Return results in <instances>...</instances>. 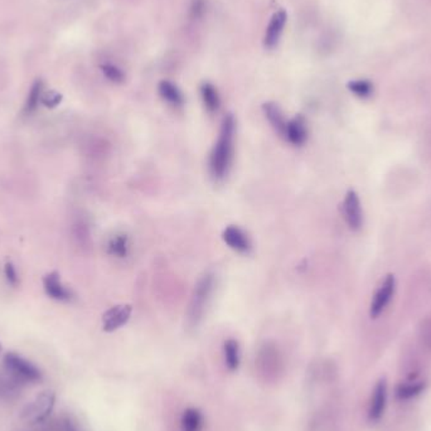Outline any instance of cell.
<instances>
[{"mask_svg": "<svg viewBox=\"0 0 431 431\" xmlns=\"http://www.w3.org/2000/svg\"><path fill=\"white\" fill-rule=\"evenodd\" d=\"M235 130L236 122L234 115H226L223 119L218 139L209 156V170L215 179H223L229 174L234 159Z\"/></svg>", "mask_w": 431, "mask_h": 431, "instance_id": "6da1fadb", "label": "cell"}, {"mask_svg": "<svg viewBox=\"0 0 431 431\" xmlns=\"http://www.w3.org/2000/svg\"><path fill=\"white\" fill-rule=\"evenodd\" d=\"M3 364L4 370L23 386L38 384L43 378L41 370L37 366L13 352H9L4 356Z\"/></svg>", "mask_w": 431, "mask_h": 431, "instance_id": "7a4b0ae2", "label": "cell"}, {"mask_svg": "<svg viewBox=\"0 0 431 431\" xmlns=\"http://www.w3.org/2000/svg\"><path fill=\"white\" fill-rule=\"evenodd\" d=\"M56 405V393L46 390L40 392L22 410V418L29 424H44L52 414Z\"/></svg>", "mask_w": 431, "mask_h": 431, "instance_id": "3957f363", "label": "cell"}, {"mask_svg": "<svg viewBox=\"0 0 431 431\" xmlns=\"http://www.w3.org/2000/svg\"><path fill=\"white\" fill-rule=\"evenodd\" d=\"M213 286H215V277L212 274H204L198 280V283L195 284L188 308V320L192 325H197L202 319L209 298L213 291Z\"/></svg>", "mask_w": 431, "mask_h": 431, "instance_id": "277c9868", "label": "cell"}, {"mask_svg": "<svg viewBox=\"0 0 431 431\" xmlns=\"http://www.w3.org/2000/svg\"><path fill=\"white\" fill-rule=\"evenodd\" d=\"M395 290H396V279L390 274L384 277V282L372 298L370 307L371 318H378L384 313L387 305L390 304L391 299L395 295Z\"/></svg>", "mask_w": 431, "mask_h": 431, "instance_id": "5b68a950", "label": "cell"}, {"mask_svg": "<svg viewBox=\"0 0 431 431\" xmlns=\"http://www.w3.org/2000/svg\"><path fill=\"white\" fill-rule=\"evenodd\" d=\"M343 215L348 227L353 231H358L364 225V211L361 207L359 197L355 190H348L344 197Z\"/></svg>", "mask_w": 431, "mask_h": 431, "instance_id": "8992f818", "label": "cell"}, {"mask_svg": "<svg viewBox=\"0 0 431 431\" xmlns=\"http://www.w3.org/2000/svg\"><path fill=\"white\" fill-rule=\"evenodd\" d=\"M387 405V382L384 378L378 381L371 398L370 407H368V418L376 423L384 416V410Z\"/></svg>", "mask_w": 431, "mask_h": 431, "instance_id": "52a82bcc", "label": "cell"}, {"mask_svg": "<svg viewBox=\"0 0 431 431\" xmlns=\"http://www.w3.org/2000/svg\"><path fill=\"white\" fill-rule=\"evenodd\" d=\"M131 317V307L128 304L113 307L102 316V327L105 332H114L128 323Z\"/></svg>", "mask_w": 431, "mask_h": 431, "instance_id": "ba28073f", "label": "cell"}, {"mask_svg": "<svg viewBox=\"0 0 431 431\" xmlns=\"http://www.w3.org/2000/svg\"><path fill=\"white\" fill-rule=\"evenodd\" d=\"M286 19H288V14L283 9L277 10V13L271 17L269 26L265 32V37H263V46L268 49L277 47V43L280 41V37L283 34L285 24H286Z\"/></svg>", "mask_w": 431, "mask_h": 431, "instance_id": "9c48e42d", "label": "cell"}, {"mask_svg": "<svg viewBox=\"0 0 431 431\" xmlns=\"http://www.w3.org/2000/svg\"><path fill=\"white\" fill-rule=\"evenodd\" d=\"M43 288L48 297L57 302H70L72 299L71 291L63 286L60 275L56 271L43 277Z\"/></svg>", "mask_w": 431, "mask_h": 431, "instance_id": "30bf717a", "label": "cell"}, {"mask_svg": "<svg viewBox=\"0 0 431 431\" xmlns=\"http://www.w3.org/2000/svg\"><path fill=\"white\" fill-rule=\"evenodd\" d=\"M24 386L12 377L7 371H0V402L10 404L21 398Z\"/></svg>", "mask_w": 431, "mask_h": 431, "instance_id": "8fae6325", "label": "cell"}, {"mask_svg": "<svg viewBox=\"0 0 431 431\" xmlns=\"http://www.w3.org/2000/svg\"><path fill=\"white\" fill-rule=\"evenodd\" d=\"M284 136L288 139L290 144L297 145V147H300L307 142L308 129H307V122L304 120L303 116L299 115L286 122Z\"/></svg>", "mask_w": 431, "mask_h": 431, "instance_id": "7c38bea8", "label": "cell"}, {"mask_svg": "<svg viewBox=\"0 0 431 431\" xmlns=\"http://www.w3.org/2000/svg\"><path fill=\"white\" fill-rule=\"evenodd\" d=\"M223 241L229 245V247L237 252L246 254L251 250V243L247 235L243 229L237 226H229L223 231Z\"/></svg>", "mask_w": 431, "mask_h": 431, "instance_id": "4fadbf2b", "label": "cell"}, {"mask_svg": "<svg viewBox=\"0 0 431 431\" xmlns=\"http://www.w3.org/2000/svg\"><path fill=\"white\" fill-rule=\"evenodd\" d=\"M263 110L271 127L275 129L279 134L284 135L288 122L284 117L282 108H279L275 102H265L263 105Z\"/></svg>", "mask_w": 431, "mask_h": 431, "instance_id": "5bb4252c", "label": "cell"}, {"mask_svg": "<svg viewBox=\"0 0 431 431\" xmlns=\"http://www.w3.org/2000/svg\"><path fill=\"white\" fill-rule=\"evenodd\" d=\"M158 91H159V95L162 96L163 100L168 102L169 105H172L174 108H179L184 104V97H183L181 90L177 88L173 82L164 80L159 83Z\"/></svg>", "mask_w": 431, "mask_h": 431, "instance_id": "9a60e30c", "label": "cell"}, {"mask_svg": "<svg viewBox=\"0 0 431 431\" xmlns=\"http://www.w3.org/2000/svg\"><path fill=\"white\" fill-rule=\"evenodd\" d=\"M106 249H108V255L117 257V259H125L130 251L129 237L124 234H116L108 238Z\"/></svg>", "mask_w": 431, "mask_h": 431, "instance_id": "2e32d148", "label": "cell"}, {"mask_svg": "<svg viewBox=\"0 0 431 431\" xmlns=\"http://www.w3.org/2000/svg\"><path fill=\"white\" fill-rule=\"evenodd\" d=\"M425 390L424 381H407L398 384L396 387V398L398 400H410L416 398Z\"/></svg>", "mask_w": 431, "mask_h": 431, "instance_id": "e0dca14e", "label": "cell"}, {"mask_svg": "<svg viewBox=\"0 0 431 431\" xmlns=\"http://www.w3.org/2000/svg\"><path fill=\"white\" fill-rule=\"evenodd\" d=\"M225 362L229 371H236L240 366V345L235 339H229L223 345Z\"/></svg>", "mask_w": 431, "mask_h": 431, "instance_id": "ac0fdd59", "label": "cell"}, {"mask_svg": "<svg viewBox=\"0 0 431 431\" xmlns=\"http://www.w3.org/2000/svg\"><path fill=\"white\" fill-rule=\"evenodd\" d=\"M201 96H202L203 104L209 113H216L220 108V95L217 88L209 83L204 82L201 86Z\"/></svg>", "mask_w": 431, "mask_h": 431, "instance_id": "d6986e66", "label": "cell"}, {"mask_svg": "<svg viewBox=\"0 0 431 431\" xmlns=\"http://www.w3.org/2000/svg\"><path fill=\"white\" fill-rule=\"evenodd\" d=\"M182 431H201L203 426L202 414L197 409H187L182 415Z\"/></svg>", "mask_w": 431, "mask_h": 431, "instance_id": "ffe728a7", "label": "cell"}, {"mask_svg": "<svg viewBox=\"0 0 431 431\" xmlns=\"http://www.w3.org/2000/svg\"><path fill=\"white\" fill-rule=\"evenodd\" d=\"M42 94H43V82L41 80H37L32 85L31 91L28 94L27 101L24 105V113L29 115L35 111V108H38L40 102H41Z\"/></svg>", "mask_w": 431, "mask_h": 431, "instance_id": "44dd1931", "label": "cell"}, {"mask_svg": "<svg viewBox=\"0 0 431 431\" xmlns=\"http://www.w3.org/2000/svg\"><path fill=\"white\" fill-rule=\"evenodd\" d=\"M347 88L352 94L361 99H367L373 94V85L368 80H353L347 83Z\"/></svg>", "mask_w": 431, "mask_h": 431, "instance_id": "7402d4cb", "label": "cell"}, {"mask_svg": "<svg viewBox=\"0 0 431 431\" xmlns=\"http://www.w3.org/2000/svg\"><path fill=\"white\" fill-rule=\"evenodd\" d=\"M101 71L104 76L110 82L122 83L125 80V74L122 72V68L115 66L113 63H104V65H101Z\"/></svg>", "mask_w": 431, "mask_h": 431, "instance_id": "603a6c76", "label": "cell"}, {"mask_svg": "<svg viewBox=\"0 0 431 431\" xmlns=\"http://www.w3.org/2000/svg\"><path fill=\"white\" fill-rule=\"evenodd\" d=\"M62 101V95L54 90H49V91H43L41 97V104L44 105L46 108H57Z\"/></svg>", "mask_w": 431, "mask_h": 431, "instance_id": "cb8c5ba5", "label": "cell"}, {"mask_svg": "<svg viewBox=\"0 0 431 431\" xmlns=\"http://www.w3.org/2000/svg\"><path fill=\"white\" fill-rule=\"evenodd\" d=\"M206 0H192L189 15L192 19H201L206 13Z\"/></svg>", "mask_w": 431, "mask_h": 431, "instance_id": "d4e9b609", "label": "cell"}, {"mask_svg": "<svg viewBox=\"0 0 431 431\" xmlns=\"http://www.w3.org/2000/svg\"><path fill=\"white\" fill-rule=\"evenodd\" d=\"M74 238L79 241V243H86L88 240V232L86 229V225L82 222L74 223Z\"/></svg>", "mask_w": 431, "mask_h": 431, "instance_id": "484cf974", "label": "cell"}, {"mask_svg": "<svg viewBox=\"0 0 431 431\" xmlns=\"http://www.w3.org/2000/svg\"><path fill=\"white\" fill-rule=\"evenodd\" d=\"M4 274H6V279H7L8 284H10V285H13V286L18 284V274H17V270L14 268L13 263H6Z\"/></svg>", "mask_w": 431, "mask_h": 431, "instance_id": "4316f807", "label": "cell"}, {"mask_svg": "<svg viewBox=\"0 0 431 431\" xmlns=\"http://www.w3.org/2000/svg\"><path fill=\"white\" fill-rule=\"evenodd\" d=\"M421 338L424 343L431 348V319L425 320L424 324L421 325Z\"/></svg>", "mask_w": 431, "mask_h": 431, "instance_id": "83f0119b", "label": "cell"}, {"mask_svg": "<svg viewBox=\"0 0 431 431\" xmlns=\"http://www.w3.org/2000/svg\"><path fill=\"white\" fill-rule=\"evenodd\" d=\"M0 352H1V344H0Z\"/></svg>", "mask_w": 431, "mask_h": 431, "instance_id": "f1b7e54d", "label": "cell"}]
</instances>
